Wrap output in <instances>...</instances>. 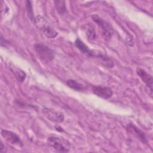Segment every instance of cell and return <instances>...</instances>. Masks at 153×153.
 Masks as SVG:
<instances>
[{
	"mask_svg": "<svg viewBox=\"0 0 153 153\" xmlns=\"http://www.w3.org/2000/svg\"><path fill=\"white\" fill-rule=\"evenodd\" d=\"M137 75L140 77L142 81L146 84V85L150 89V91L152 93V76L146 72L145 70L137 68L136 70Z\"/></svg>",
	"mask_w": 153,
	"mask_h": 153,
	"instance_id": "cell-10",
	"label": "cell"
},
{
	"mask_svg": "<svg viewBox=\"0 0 153 153\" xmlns=\"http://www.w3.org/2000/svg\"><path fill=\"white\" fill-rule=\"evenodd\" d=\"M75 47L84 54L89 57H99L107 62L108 59L106 58L103 55L100 53H97V51L90 49L80 39L77 38L75 41Z\"/></svg>",
	"mask_w": 153,
	"mask_h": 153,
	"instance_id": "cell-4",
	"label": "cell"
},
{
	"mask_svg": "<svg viewBox=\"0 0 153 153\" xmlns=\"http://www.w3.org/2000/svg\"><path fill=\"white\" fill-rule=\"evenodd\" d=\"M33 48L39 59L44 62H49L54 58V51L42 43L35 44Z\"/></svg>",
	"mask_w": 153,
	"mask_h": 153,
	"instance_id": "cell-2",
	"label": "cell"
},
{
	"mask_svg": "<svg viewBox=\"0 0 153 153\" xmlns=\"http://www.w3.org/2000/svg\"><path fill=\"white\" fill-rule=\"evenodd\" d=\"M26 10L27 13V16L30 20L34 23L35 22V18L33 16V12L32 10V1H26Z\"/></svg>",
	"mask_w": 153,
	"mask_h": 153,
	"instance_id": "cell-14",
	"label": "cell"
},
{
	"mask_svg": "<svg viewBox=\"0 0 153 153\" xmlns=\"http://www.w3.org/2000/svg\"><path fill=\"white\" fill-rule=\"evenodd\" d=\"M66 85L69 88L76 91H81L84 89V86L81 84L72 79H69L66 81Z\"/></svg>",
	"mask_w": 153,
	"mask_h": 153,
	"instance_id": "cell-12",
	"label": "cell"
},
{
	"mask_svg": "<svg viewBox=\"0 0 153 153\" xmlns=\"http://www.w3.org/2000/svg\"><path fill=\"white\" fill-rule=\"evenodd\" d=\"M10 70L13 72V74L15 75L16 78L20 82H23L26 76L25 72L22 71L21 69L17 68L16 66H11L10 67Z\"/></svg>",
	"mask_w": 153,
	"mask_h": 153,
	"instance_id": "cell-11",
	"label": "cell"
},
{
	"mask_svg": "<svg viewBox=\"0 0 153 153\" xmlns=\"http://www.w3.org/2000/svg\"><path fill=\"white\" fill-rule=\"evenodd\" d=\"M34 23L36 27L41 30L47 38H53L58 34L50 23L41 16L39 15L35 17Z\"/></svg>",
	"mask_w": 153,
	"mask_h": 153,
	"instance_id": "cell-1",
	"label": "cell"
},
{
	"mask_svg": "<svg viewBox=\"0 0 153 153\" xmlns=\"http://www.w3.org/2000/svg\"><path fill=\"white\" fill-rule=\"evenodd\" d=\"M43 115L50 121L55 123H61L64 121L65 117L62 112L52 109L44 108L42 110Z\"/></svg>",
	"mask_w": 153,
	"mask_h": 153,
	"instance_id": "cell-6",
	"label": "cell"
},
{
	"mask_svg": "<svg viewBox=\"0 0 153 153\" xmlns=\"http://www.w3.org/2000/svg\"><path fill=\"white\" fill-rule=\"evenodd\" d=\"M48 145L60 152H67L70 149V143L66 139L56 136H51L47 140Z\"/></svg>",
	"mask_w": 153,
	"mask_h": 153,
	"instance_id": "cell-3",
	"label": "cell"
},
{
	"mask_svg": "<svg viewBox=\"0 0 153 153\" xmlns=\"http://www.w3.org/2000/svg\"><path fill=\"white\" fill-rule=\"evenodd\" d=\"M91 19L102 29V36L104 39L105 40L109 39L112 34V29L109 24L96 14L93 15L91 16Z\"/></svg>",
	"mask_w": 153,
	"mask_h": 153,
	"instance_id": "cell-5",
	"label": "cell"
},
{
	"mask_svg": "<svg viewBox=\"0 0 153 153\" xmlns=\"http://www.w3.org/2000/svg\"><path fill=\"white\" fill-rule=\"evenodd\" d=\"M1 134L2 137L9 143L19 147H22L23 146L20 138L16 133L7 130H2Z\"/></svg>",
	"mask_w": 153,
	"mask_h": 153,
	"instance_id": "cell-7",
	"label": "cell"
},
{
	"mask_svg": "<svg viewBox=\"0 0 153 153\" xmlns=\"http://www.w3.org/2000/svg\"><path fill=\"white\" fill-rule=\"evenodd\" d=\"M4 148H5V146L4 145V143L2 142V140H1V142H0V152H2Z\"/></svg>",
	"mask_w": 153,
	"mask_h": 153,
	"instance_id": "cell-16",
	"label": "cell"
},
{
	"mask_svg": "<svg viewBox=\"0 0 153 153\" xmlns=\"http://www.w3.org/2000/svg\"><path fill=\"white\" fill-rule=\"evenodd\" d=\"M55 5L57 8V11L60 14H63L66 11V7L64 1H55Z\"/></svg>",
	"mask_w": 153,
	"mask_h": 153,
	"instance_id": "cell-15",
	"label": "cell"
},
{
	"mask_svg": "<svg viewBox=\"0 0 153 153\" xmlns=\"http://www.w3.org/2000/svg\"><path fill=\"white\" fill-rule=\"evenodd\" d=\"M127 130L128 133L134 135L140 141L143 143H147L148 140L145 133L133 124L130 123L127 126Z\"/></svg>",
	"mask_w": 153,
	"mask_h": 153,
	"instance_id": "cell-9",
	"label": "cell"
},
{
	"mask_svg": "<svg viewBox=\"0 0 153 153\" xmlns=\"http://www.w3.org/2000/svg\"><path fill=\"white\" fill-rule=\"evenodd\" d=\"M92 91L97 96L105 99H108L111 97L113 94V91L110 87L102 85L93 86Z\"/></svg>",
	"mask_w": 153,
	"mask_h": 153,
	"instance_id": "cell-8",
	"label": "cell"
},
{
	"mask_svg": "<svg viewBox=\"0 0 153 153\" xmlns=\"http://www.w3.org/2000/svg\"><path fill=\"white\" fill-rule=\"evenodd\" d=\"M85 26V33L88 39L91 41L94 40L96 38V33L94 27L91 25H88Z\"/></svg>",
	"mask_w": 153,
	"mask_h": 153,
	"instance_id": "cell-13",
	"label": "cell"
}]
</instances>
